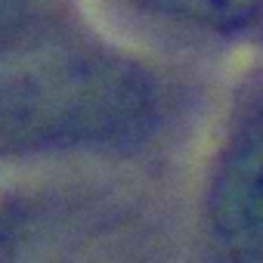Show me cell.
Returning a JSON list of instances; mask_svg holds the SVG:
<instances>
[{"mask_svg": "<svg viewBox=\"0 0 263 263\" xmlns=\"http://www.w3.org/2000/svg\"><path fill=\"white\" fill-rule=\"evenodd\" d=\"M149 111L143 81L102 59H50L0 68V152L102 143Z\"/></svg>", "mask_w": 263, "mask_h": 263, "instance_id": "6da1fadb", "label": "cell"}, {"mask_svg": "<svg viewBox=\"0 0 263 263\" xmlns=\"http://www.w3.org/2000/svg\"><path fill=\"white\" fill-rule=\"evenodd\" d=\"M208 211L214 235L232 257L263 263V115L248 121L223 152Z\"/></svg>", "mask_w": 263, "mask_h": 263, "instance_id": "7a4b0ae2", "label": "cell"}, {"mask_svg": "<svg viewBox=\"0 0 263 263\" xmlns=\"http://www.w3.org/2000/svg\"><path fill=\"white\" fill-rule=\"evenodd\" d=\"M134 4L152 16L192 25V28H238L251 22L263 0H134Z\"/></svg>", "mask_w": 263, "mask_h": 263, "instance_id": "3957f363", "label": "cell"}]
</instances>
